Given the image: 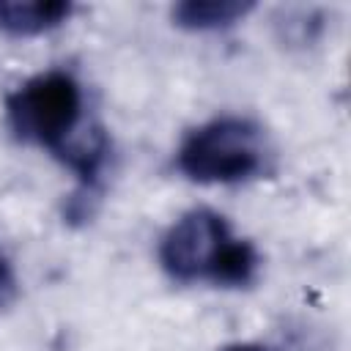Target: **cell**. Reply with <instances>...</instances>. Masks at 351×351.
I'll return each instance as SVG.
<instances>
[{"mask_svg":"<svg viewBox=\"0 0 351 351\" xmlns=\"http://www.w3.org/2000/svg\"><path fill=\"white\" fill-rule=\"evenodd\" d=\"M14 293H16V274H14V266L5 258V252L0 250V310L11 304Z\"/></svg>","mask_w":351,"mask_h":351,"instance_id":"obj_6","label":"cell"},{"mask_svg":"<svg viewBox=\"0 0 351 351\" xmlns=\"http://www.w3.org/2000/svg\"><path fill=\"white\" fill-rule=\"evenodd\" d=\"M252 8L255 3L247 0H184L173 5L170 19L189 33H217L239 25Z\"/></svg>","mask_w":351,"mask_h":351,"instance_id":"obj_5","label":"cell"},{"mask_svg":"<svg viewBox=\"0 0 351 351\" xmlns=\"http://www.w3.org/2000/svg\"><path fill=\"white\" fill-rule=\"evenodd\" d=\"M219 351H269V348H263L258 343H230V346H225Z\"/></svg>","mask_w":351,"mask_h":351,"instance_id":"obj_7","label":"cell"},{"mask_svg":"<svg viewBox=\"0 0 351 351\" xmlns=\"http://www.w3.org/2000/svg\"><path fill=\"white\" fill-rule=\"evenodd\" d=\"M74 14L66 0H0V33L8 38H36L58 30Z\"/></svg>","mask_w":351,"mask_h":351,"instance_id":"obj_4","label":"cell"},{"mask_svg":"<svg viewBox=\"0 0 351 351\" xmlns=\"http://www.w3.org/2000/svg\"><path fill=\"white\" fill-rule=\"evenodd\" d=\"M5 126L19 143L47 148L74 173L77 192L66 214L69 219L90 217L112 143L99 123H85V90L80 80L63 69L25 80L5 96Z\"/></svg>","mask_w":351,"mask_h":351,"instance_id":"obj_1","label":"cell"},{"mask_svg":"<svg viewBox=\"0 0 351 351\" xmlns=\"http://www.w3.org/2000/svg\"><path fill=\"white\" fill-rule=\"evenodd\" d=\"M274 148L266 129L244 115H219L184 134L176 167L195 184H247L269 173Z\"/></svg>","mask_w":351,"mask_h":351,"instance_id":"obj_3","label":"cell"},{"mask_svg":"<svg viewBox=\"0 0 351 351\" xmlns=\"http://www.w3.org/2000/svg\"><path fill=\"white\" fill-rule=\"evenodd\" d=\"M162 271L184 285L247 288L258 280L261 255L252 241L233 233L228 219L211 208L181 214L159 239Z\"/></svg>","mask_w":351,"mask_h":351,"instance_id":"obj_2","label":"cell"}]
</instances>
